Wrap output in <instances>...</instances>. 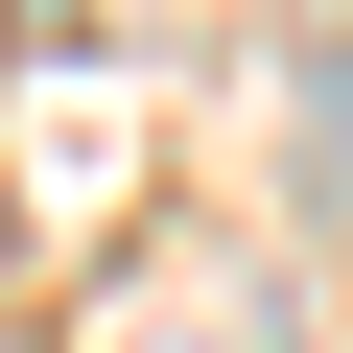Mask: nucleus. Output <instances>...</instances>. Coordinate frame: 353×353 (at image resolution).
Returning a JSON list of instances; mask_svg holds the SVG:
<instances>
[{
    "mask_svg": "<svg viewBox=\"0 0 353 353\" xmlns=\"http://www.w3.org/2000/svg\"><path fill=\"white\" fill-rule=\"evenodd\" d=\"M141 353H306V330H283V283H189V306H165Z\"/></svg>",
    "mask_w": 353,
    "mask_h": 353,
    "instance_id": "obj_1",
    "label": "nucleus"
}]
</instances>
